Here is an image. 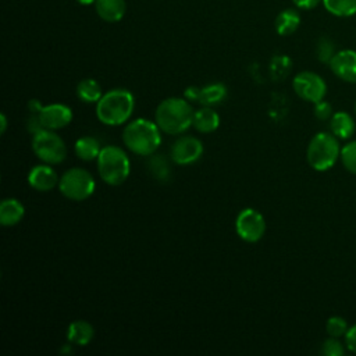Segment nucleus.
<instances>
[{
  "mask_svg": "<svg viewBox=\"0 0 356 356\" xmlns=\"http://www.w3.org/2000/svg\"><path fill=\"white\" fill-rule=\"evenodd\" d=\"M25 214L24 204L15 197H7L0 204V224L3 227L17 225Z\"/></svg>",
  "mask_w": 356,
  "mask_h": 356,
  "instance_id": "dca6fc26",
  "label": "nucleus"
},
{
  "mask_svg": "<svg viewBox=\"0 0 356 356\" xmlns=\"http://www.w3.org/2000/svg\"><path fill=\"white\" fill-rule=\"evenodd\" d=\"M227 95H228V90L224 83H220V82L209 83L202 86L199 103L202 106L214 107L217 104H221L227 99Z\"/></svg>",
  "mask_w": 356,
  "mask_h": 356,
  "instance_id": "aec40b11",
  "label": "nucleus"
},
{
  "mask_svg": "<svg viewBox=\"0 0 356 356\" xmlns=\"http://www.w3.org/2000/svg\"><path fill=\"white\" fill-rule=\"evenodd\" d=\"M330 131L338 139H348L355 132V121L346 111H337L330 118Z\"/></svg>",
  "mask_w": 356,
  "mask_h": 356,
  "instance_id": "a211bd4d",
  "label": "nucleus"
},
{
  "mask_svg": "<svg viewBox=\"0 0 356 356\" xmlns=\"http://www.w3.org/2000/svg\"><path fill=\"white\" fill-rule=\"evenodd\" d=\"M122 143L136 156H152L161 143V129L156 121L135 118L125 124L122 129Z\"/></svg>",
  "mask_w": 356,
  "mask_h": 356,
  "instance_id": "f257e3e1",
  "label": "nucleus"
},
{
  "mask_svg": "<svg viewBox=\"0 0 356 356\" xmlns=\"http://www.w3.org/2000/svg\"><path fill=\"white\" fill-rule=\"evenodd\" d=\"M266 220L263 214L252 207L241 210L235 218V231L238 236L249 243L259 242L266 234Z\"/></svg>",
  "mask_w": 356,
  "mask_h": 356,
  "instance_id": "6e6552de",
  "label": "nucleus"
},
{
  "mask_svg": "<svg viewBox=\"0 0 356 356\" xmlns=\"http://www.w3.org/2000/svg\"><path fill=\"white\" fill-rule=\"evenodd\" d=\"M292 88L302 100L313 104L323 100L327 95L325 81L312 71H302L296 74L292 81Z\"/></svg>",
  "mask_w": 356,
  "mask_h": 356,
  "instance_id": "1a4fd4ad",
  "label": "nucleus"
},
{
  "mask_svg": "<svg viewBox=\"0 0 356 356\" xmlns=\"http://www.w3.org/2000/svg\"><path fill=\"white\" fill-rule=\"evenodd\" d=\"M76 96L83 103H97L103 96L100 83L93 78H85L76 85Z\"/></svg>",
  "mask_w": 356,
  "mask_h": 356,
  "instance_id": "4be33fe9",
  "label": "nucleus"
},
{
  "mask_svg": "<svg viewBox=\"0 0 356 356\" xmlns=\"http://www.w3.org/2000/svg\"><path fill=\"white\" fill-rule=\"evenodd\" d=\"M348 330H349V325H348L346 320L343 317H339V316H332L325 323L327 334L330 337H334V338L345 337Z\"/></svg>",
  "mask_w": 356,
  "mask_h": 356,
  "instance_id": "393cba45",
  "label": "nucleus"
},
{
  "mask_svg": "<svg viewBox=\"0 0 356 356\" xmlns=\"http://www.w3.org/2000/svg\"><path fill=\"white\" fill-rule=\"evenodd\" d=\"M42 108H43V104H42L40 100H38V99H31V100L28 102V110H29L31 114H39Z\"/></svg>",
  "mask_w": 356,
  "mask_h": 356,
  "instance_id": "473e14b6",
  "label": "nucleus"
},
{
  "mask_svg": "<svg viewBox=\"0 0 356 356\" xmlns=\"http://www.w3.org/2000/svg\"><path fill=\"white\" fill-rule=\"evenodd\" d=\"M76 1L83 4V6H89V4H95L96 3V0H76Z\"/></svg>",
  "mask_w": 356,
  "mask_h": 356,
  "instance_id": "f704fd0d",
  "label": "nucleus"
},
{
  "mask_svg": "<svg viewBox=\"0 0 356 356\" xmlns=\"http://www.w3.org/2000/svg\"><path fill=\"white\" fill-rule=\"evenodd\" d=\"M200 89L199 86H188L184 92V97L191 102V103H195L197 102L199 103V99H200Z\"/></svg>",
  "mask_w": 356,
  "mask_h": 356,
  "instance_id": "7c9ffc66",
  "label": "nucleus"
},
{
  "mask_svg": "<svg viewBox=\"0 0 356 356\" xmlns=\"http://www.w3.org/2000/svg\"><path fill=\"white\" fill-rule=\"evenodd\" d=\"M60 177L57 171L46 163L38 164L32 167L28 172V184L32 189L38 192H50L56 186H58Z\"/></svg>",
  "mask_w": 356,
  "mask_h": 356,
  "instance_id": "ddd939ff",
  "label": "nucleus"
},
{
  "mask_svg": "<svg viewBox=\"0 0 356 356\" xmlns=\"http://www.w3.org/2000/svg\"><path fill=\"white\" fill-rule=\"evenodd\" d=\"M328 64L335 76L345 82L356 83V50H339Z\"/></svg>",
  "mask_w": 356,
  "mask_h": 356,
  "instance_id": "f8f14e48",
  "label": "nucleus"
},
{
  "mask_svg": "<svg viewBox=\"0 0 356 356\" xmlns=\"http://www.w3.org/2000/svg\"><path fill=\"white\" fill-rule=\"evenodd\" d=\"M321 353L325 355V356H342V355L345 353V348H343V345L341 343L339 338L330 337L328 339H325V341L323 342Z\"/></svg>",
  "mask_w": 356,
  "mask_h": 356,
  "instance_id": "cd10ccee",
  "label": "nucleus"
},
{
  "mask_svg": "<svg viewBox=\"0 0 356 356\" xmlns=\"http://www.w3.org/2000/svg\"><path fill=\"white\" fill-rule=\"evenodd\" d=\"M39 120L43 128L58 131L70 125L72 121V110L63 103H50L43 106L39 113Z\"/></svg>",
  "mask_w": 356,
  "mask_h": 356,
  "instance_id": "9b49d317",
  "label": "nucleus"
},
{
  "mask_svg": "<svg viewBox=\"0 0 356 356\" xmlns=\"http://www.w3.org/2000/svg\"><path fill=\"white\" fill-rule=\"evenodd\" d=\"M192 127L200 134H211L220 127V115L213 107L202 106L193 113Z\"/></svg>",
  "mask_w": 356,
  "mask_h": 356,
  "instance_id": "4468645a",
  "label": "nucleus"
},
{
  "mask_svg": "<svg viewBox=\"0 0 356 356\" xmlns=\"http://www.w3.org/2000/svg\"><path fill=\"white\" fill-rule=\"evenodd\" d=\"M339 159L349 172L356 174V140H350L341 147Z\"/></svg>",
  "mask_w": 356,
  "mask_h": 356,
  "instance_id": "b1692460",
  "label": "nucleus"
},
{
  "mask_svg": "<svg viewBox=\"0 0 356 356\" xmlns=\"http://www.w3.org/2000/svg\"><path fill=\"white\" fill-rule=\"evenodd\" d=\"M328 13L337 17H350L356 14V0H323Z\"/></svg>",
  "mask_w": 356,
  "mask_h": 356,
  "instance_id": "5701e85b",
  "label": "nucleus"
},
{
  "mask_svg": "<svg viewBox=\"0 0 356 356\" xmlns=\"http://www.w3.org/2000/svg\"><path fill=\"white\" fill-rule=\"evenodd\" d=\"M334 43L328 38H321L317 43V58L321 63H330L335 54Z\"/></svg>",
  "mask_w": 356,
  "mask_h": 356,
  "instance_id": "bb28decb",
  "label": "nucleus"
},
{
  "mask_svg": "<svg viewBox=\"0 0 356 356\" xmlns=\"http://www.w3.org/2000/svg\"><path fill=\"white\" fill-rule=\"evenodd\" d=\"M291 60L286 56H277L273 58L271 61V74L274 78L282 79L288 75V72L291 71Z\"/></svg>",
  "mask_w": 356,
  "mask_h": 356,
  "instance_id": "a878e982",
  "label": "nucleus"
},
{
  "mask_svg": "<svg viewBox=\"0 0 356 356\" xmlns=\"http://www.w3.org/2000/svg\"><path fill=\"white\" fill-rule=\"evenodd\" d=\"M345 345L348 350H350L352 353H356V324L349 327L348 332L345 334Z\"/></svg>",
  "mask_w": 356,
  "mask_h": 356,
  "instance_id": "c756f323",
  "label": "nucleus"
},
{
  "mask_svg": "<svg viewBox=\"0 0 356 356\" xmlns=\"http://www.w3.org/2000/svg\"><path fill=\"white\" fill-rule=\"evenodd\" d=\"M97 15L106 22H117L125 14V0H96Z\"/></svg>",
  "mask_w": 356,
  "mask_h": 356,
  "instance_id": "f3484780",
  "label": "nucleus"
},
{
  "mask_svg": "<svg viewBox=\"0 0 356 356\" xmlns=\"http://www.w3.org/2000/svg\"><path fill=\"white\" fill-rule=\"evenodd\" d=\"M135 110L134 95L124 88H114L100 97L96 103L97 120L108 127L127 124Z\"/></svg>",
  "mask_w": 356,
  "mask_h": 356,
  "instance_id": "7ed1b4c3",
  "label": "nucleus"
},
{
  "mask_svg": "<svg viewBox=\"0 0 356 356\" xmlns=\"http://www.w3.org/2000/svg\"><path fill=\"white\" fill-rule=\"evenodd\" d=\"M341 154L338 138L332 132H317L306 149V160L316 171H327L335 165Z\"/></svg>",
  "mask_w": 356,
  "mask_h": 356,
  "instance_id": "39448f33",
  "label": "nucleus"
},
{
  "mask_svg": "<svg viewBox=\"0 0 356 356\" xmlns=\"http://www.w3.org/2000/svg\"><path fill=\"white\" fill-rule=\"evenodd\" d=\"M193 113L195 110L192 103L185 97H167L157 104L154 121L161 132L168 135H179L192 127Z\"/></svg>",
  "mask_w": 356,
  "mask_h": 356,
  "instance_id": "f03ea898",
  "label": "nucleus"
},
{
  "mask_svg": "<svg viewBox=\"0 0 356 356\" xmlns=\"http://www.w3.org/2000/svg\"><path fill=\"white\" fill-rule=\"evenodd\" d=\"M300 24V17L296 10L286 8L281 11L275 18V31L281 36L292 35Z\"/></svg>",
  "mask_w": 356,
  "mask_h": 356,
  "instance_id": "412c9836",
  "label": "nucleus"
},
{
  "mask_svg": "<svg viewBox=\"0 0 356 356\" xmlns=\"http://www.w3.org/2000/svg\"><path fill=\"white\" fill-rule=\"evenodd\" d=\"M203 154V143L192 135L179 136L171 146V160L178 165H189L196 163Z\"/></svg>",
  "mask_w": 356,
  "mask_h": 356,
  "instance_id": "9d476101",
  "label": "nucleus"
},
{
  "mask_svg": "<svg viewBox=\"0 0 356 356\" xmlns=\"http://www.w3.org/2000/svg\"><path fill=\"white\" fill-rule=\"evenodd\" d=\"M96 181L93 175L82 167H71L63 172L58 181L60 193L72 202H83L93 195Z\"/></svg>",
  "mask_w": 356,
  "mask_h": 356,
  "instance_id": "423d86ee",
  "label": "nucleus"
},
{
  "mask_svg": "<svg viewBox=\"0 0 356 356\" xmlns=\"http://www.w3.org/2000/svg\"><path fill=\"white\" fill-rule=\"evenodd\" d=\"M299 8H305V10H310L314 8L320 1L323 0H292Z\"/></svg>",
  "mask_w": 356,
  "mask_h": 356,
  "instance_id": "2f4dec72",
  "label": "nucleus"
},
{
  "mask_svg": "<svg viewBox=\"0 0 356 356\" xmlns=\"http://www.w3.org/2000/svg\"><path fill=\"white\" fill-rule=\"evenodd\" d=\"M102 150L100 142L90 135L81 136L74 143V152L75 156L82 161H93L97 159L99 153Z\"/></svg>",
  "mask_w": 356,
  "mask_h": 356,
  "instance_id": "6ab92c4d",
  "label": "nucleus"
},
{
  "mask_svg": "<svg viewBox=\"0 0 356 356\" xmlns=\"http://www.w3.org/2000/svg\"><path fill=\"white\" fill-rule=\"evenodd\" d=\"M7 129V118H6V114L1 113L0 114V132L4 134Z\"/></svg>",
  "mask_w": 356,
  "mask_h": 356,
  "instance_id": "72a5a7b5",
  "label": "nucleus"
},
{
  "mask_svg": "<svg viewBox=\"0 0 356 356\" xmlns=\"http://www.w3.org/2000/svg\"><path fill=\"white\" fill-rule=\"evenodd\" d=\"M96 164L102 181L110 186L124 184L131 172L129 157L127 152L117 145L103 146L96 159Z\"/></svg>",
  "mask_w": 356,
  "mask_h": 356,
  "instance_id": "20e7f679",
  "label": "nucleus"
},
{
  "mask_svg": "<svg viewBox=\"0 0 356 356\" xmlns=\"http://www.w3.org/2000/svg\"><path fill=\"white\" fill-rule=\"evenodd\" d=\"M355 113H356V103H355Z\"/></svg>",
  "mask_w": 356,
  "mask_h": 356,
  "instance_id": "c9c22d12",
  "label": "nucleus"
},
{
  "mask_svg": "<svg viewBox=\"0 0 356 356\" xmlns=\"http://www.w3.org/2000/svg\"><path fill=\"white\" fill-rule=\"evenodd\" d=\"M95 337L93 325L86 320H74L67 327V339L71 345L86 346Z\"/></svg>",
  "mask_w": 356,
  "mask_h": 356,
  "instance_id": "2eb2a0df",
  "label": "nucleus"
},
{
  "mask_svg": "<svg viewBox=\"0 0 356 356\" xmlns=\"http://www.w3.org/2000/svg\"><path fill=\"white\" fill-rule=\"evenodd\" d=\"M332 107L328 102H325L324 99L314 103V117L320 121H327L332 117Z\"/></svg>",
  "mask_w": 356,
  "mask_h": 356,
  "instance_id": "c85d7f7f",
  "label": "nucleus"
},
{
  "mask_svg": "<svg viewBox=\"0 0 356 356\" xmlns=\"http://www.w3.org/2000/svg\"><path fill=\"white\" fill-rule=\"evenodd\" d=\"M32 150L35 156L46 164H61L67 159V145L63 138L51 129H40L33 134Z\"/></svg>",
  "mask_w": 356,
  "mask_h": 356,
  "instance_id": "0eeeda50",
  "label": "nucleus"
}]
</instances>
